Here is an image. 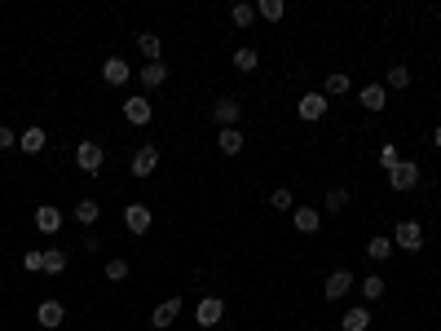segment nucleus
I'll list each match as a JSON object with an SVG mask.
<instances>
[{
	"instance_id": "f257e3e1",
	"label": "nucleus",
	"mask_w": 441,
	"mask_h": 331,
	"mask_svg": "<svg viewBox=\"0 0 441 331\" xmlns=\"http://www.w3.org/2000/svg\"><path fill=\"white\" fill-rule=\"evenodd\" d=\"M75 163H79V173H102V163H106L102 142H79L75 146Z\"/></svg>"
},
{
	"instance_id": "f03ea898",
	"label": "nucleus",
	"mask_w": 441,
	"mask_h": 331,
	"mask_svg": "<svg viewBox=\"0 0 441 331\" xmlns=\"http://www.w3.org/2000/svg\"><path fill=\"white\" fill-rule=\"evenodd\" d=\"M221 318H225V301L221 296H203V301L194 305V323L199 327H217Z\"/></svg>"
},
{
	"instance_id": "7ed1b4c3",
	"label": "nucleus",
	"mask_w": 441,
	"mask_h": 331,
	"mask_svg": "<svg viewBox=\"0 0 441 331\" xmlns=\"http://www.w3.org/2000/svg\"><path fill=\"white\" fill-rule=\"evenodd\" d=\"M393 247H402V252H419L423 247V225L419 221H402L397 235H393Z\"/></svg>"
},
{
	"instance_id": "20e7f679",
	"label": "nucleus",
	"mask_w": 441,
	"mask_h": 331,
	"mask_svg": "<svg viewBox=\"0 0 441 331\" xmlns=\"http://www.w3.org/2000/svg\"><path fill=\"white\" fill-rule=\"evenodd\" d=\"M388 186L393 190H415L419 186V163H411V159H402L393 173H388Z\"/></svg>"
},
{
	"instance_id": "39448f33",
	"label": "nucleus",
	"mask_w": 441,
	"mask_h": 331,
	"mask_svg": "<svg viewBox=\"0 0 441 331\" xmlns=\"http://www.w3.org/2000/svg\"><path fill=\"white\" fill-rule=\"evenodd\" d=\"M151 115H155L151 97H128V102H124V120L128 124H151Z\"/></svg>"
},
{
	"instance_id": "423d86ee",
	"label": "nucleus",
	"mask_w": 441,
	"mask_h": 331,
	"mask_svg": "<svg viewBox=\"0 0 441 331\" xmlns=\"http://www.w3.org/2000/svg\"><path fill=\"white\" fill-rule=\"evenodd\" d=\"M62 318H67V309H62V301H40V309H36V323H40L44 331L62 327Z\"/></svg>"
},
{
	"instance_id": "0eeeda50",
	"label": "nucleus",
	"mask_w": 441,
	"mask_h": 331,
	"mask_svg": "<svg viewBox=\"0 0 441 331\" xmlns=\"http://www.w3.org/2000/svg\"><path fill=\"white\" fill-rule=\"evenodd\" d=\"M353 292V274L349 270H331L326 274V301H340V296Z\"/></svg>"
},
{
	"instance_id": "6e6552de",
	"label": "nucleus",
	"mask_w": 441,
	"mask_h": 331,
	"mask_svg": "<svg viewBox=\"0 0 441 331\" xmlns=\"http://www.w3.org/2000/svg\"><path fill=\"white\" fill-rule=\"evenodd\" d=\"M124 225L133 230V235H146V230H151V208L146 204H128L124 208Z\"/></svg>"
},
{
	"instance_id": "1a4fd4ad",
	"label": "nucleus",
	"mask_w": 441,
	"mask_h": 331,
	"mask_svg": "<svg viewBox=\"0 0 441 331\" xmlns=\"http://www.w3.org/2000/svg\"><path fill=\"white\" fill-rule=\"evenodd\" d=\"M238 115H243V106L234 102V97H221V102L212 106V120H217V128H234Z\"/></svg>"
},
{
	"instance_id": "9d476101",
	"label": "nucleus",
	"mask_w": 441,
	"mask_h": 331,
	"mask_svg": "<svg viewBox=\"0 0 441 331\" xmlns=\"http://www.w3.org/2000/svg\"><path fill=\"white\" fill-rule=\"evenodd\" d=\"M296 111H300V120H322L326 115V93H305Z\"/></svg>"
},
{
	"instance_id": "9b49d317",
	"label": "nucleus",
	"mask_w": 441,
	"mask_h": 331,
	"mask_svg": "<svg viewBox=\"0 0 441 331\" xmlns=\"http://www.w3.org/2000/svg\"><path fill=\"white\" fill-rule=\"evenodd\" d=\"M177 313H181V301H177V296H172V301H163L155 313H151V327H159V331H168L172 323H177Z\"/></svg>"
},
{
	"instance_id": "f8f14e48",
	"label": "nucleus",
	"mask_w": 441,
	"mask_h": 331,
	"mask_svg": "<svg viewBox=\"0 0 441 331\" xmlns=\"http://www.w3.org/2000/svg\"><path fill=\"white\" fill-rule=\"evenodd\" d=\"M159 168V151L155 146H141V151L133 155V177H151Z\"/></svg>"
},
{
	"instance_id": "ddd939ff",
	"label": "nucleus",
	"mask_w": 441,
	"mask_h": 331,
	"mask_svg": "<svg viewBox=\"0 0 441 331\" xmlns=\"http://www.w3.org/2000/svg\"><path fill=\"white\" fill-rule=\"evenodd\" d=\"M102 80H106V85H115V89L128 85V62L124 58H106L102 62Z\"/></svg>"
},
{
	"instance_id": "4468645a",
	"label": "nucleus",
	"mask_w": 441,
	"mask_h": 331,
	"mask_svg": "<svg viewBox=\"0 0 441 331\" xmlns=\"http://www.w3.org/2000/svg\"><path fill=\"white\" fill-rule=\"evenodd\" d=\"M36 230H40V235H58V230H62V212L58 208H36Z\"/></svg>"
},
{
	"instance_id": "2eb2a0df",
	"label": "nucleus",
	"mask_w": 441,
	"mask_h": 331,
	"mask_svg": "<svg viewBox=\"0 0 441 331\" xmlns=\"http://www.w3.org/2000/svg\"><path fill=\"white\" fill-rule=\"evenodd\" d=\"M137 80H141V89H159L163 80H168V66H163V62H146L137 71Z\"/></svg>"
},
{
	"instance_id": "dca6fc26",
	"label": "nucleus",
	"mask_w": 441,
	"mask_h": 331,
	"mask_svg": "<svg viewBox=\"0 0 441 331\" xmlns=\"http://www.w3.org/2000/svg\"><path fill=\"white\" fill-rule=\"evenodd\" d=\"M291 221H296L300 235H314V230L322 225V212L318 208H296V212H291Z\"/></svg>"
},
{
	"instance_id": "f3484780",
	"label": "nucleus",
	"mask_w": 441,
	"mask_h": 331,
	"mask_svg": "<svg viewBox=\"0 0 441 331\" xmlns=\"http://www.w3.org/2000/svg\"><path fill=\"white\" fill-rule=\"evenodd\" d=\"M340 327H345V331H366L371 327V309L366 305H353L345 318H340Z\"/></svg>"
},
{
	"instance_id": "a211bd4d",
	"label": "nucleus",
	"mask_w": 441,
	"mask_h": 331,
	"mask_svg": "<svg viewBox=\"0 0 441 331\" xmlns=\"http://www.w3.org/2000/svg\"><path fill=\"white\" fill-rule=\"evenodd\" d=\"M71 217H75L79 225H93L97 217H102V208H97V199H79V204L71 208Z\"/></svg>"
},
{
	"instance_id": "6ab92c4d",
	"label": "nucleus",
	"mask_w": 441,
	"mask_h": 331,
	"mask_svg": "<svg viewBox=\"0 0 441 331\" xmlns=\"http://www.w3.org/2000/svg\"><path fill=\"white\" fill-rule=\"evenodd\" d=\"M362 106H366V111H384V106H388V89H384V85H366V89H362Z\"/></svg>"
},
{
	"instance_id": "aec40b11",
	"label": "nucleus",
	"mask_w": 441,
	"mask_h": 331,
	"mask_svg": "<svg viewBox=\"0 0 441 331\" xmlns=\"http://www.w3.org/2000/svg\"><path fill=\"white\" fill-rule=\"evenodd\" d=\"M18 151L23 155H40L44 151V128H27L23 137H18Z\"/></svg>"
},
{
	"instance_id": "412c9836",
	"label": "nucleus",
	"mask_w": 441,
	"mask_h": 331,
	"mask_svg": "<svg viewBox=\"0 0 441 331\" xmlns=\"http://www.w3.org/2000/svg\"><path fill=\"white\" fill-rule=\"evenodd\" d=\"M217 146H221V155H238L243 151V132L238 128H221L217 132Z\"/></svg>"
},
{
	"instance_id": "4be33fe9",
	"label": "nucleus",
	"mask_w": 441,
	"mask_h": 331,
	"mask_svg": "<svg viewBox=\"0 0 441 331\" xmlns=\"http://www.w3.org/2000/svg\"><path fill=\"white\" fill-rule=\"evenodd\" d=\"M137 49H141V58H146V62H159V54H163L159 36H151V31H141V36H137Z\"/></svg>"
},
{
	"instance_id": "5701e85b",
	"label": "nucleus",
	"mask_w": 441,
	"mask_h": 331,
	"mask_svg": "<svg viewBox=\"0 0 441 331\" xmlns=\"http://www.w3.org/2000/svg\"><path fill=\"white\" fill-rule=\"evenodd\" d=\"M353 89V80L345 75V71H331V75H326V97H345Z\"/></svg>"
},
{
	"instance_id": "b1692460",
	"label": "nucleus",
	"mask_w": 441,
	"mask_h": 331,
	"mask_svg": "<svg viewBox=\"0 0 441 331\" xmlns=\"http://www.w3.org/2000/svg\"><path fill=\"white\" fill-rule=\"evenodd\" d=\"M366 256H371V261H388V256H393V239L375 235V239L366 243Z\"/></svg>"
},
{
	"instance_id": "393cba45",
	"label": "nucleus",
	"mask_w": 441,
	"mask_h": 331,
	"mask_svg": "<svg viewBox=\"0 0 441 331\" xmlns=\"http://www.w3.org/2000/svg\"><path fill=\"white\" fill-rule=\"evenodd\" d=\"M67 270V252L62 247H44V274H62Z\"/></svg>"
},
{
	"instance_id": "a878e982",
	"label": "nucleus",
	"mask_w": 441,
	"mask_h": 331,
	"mask_svg": "<svg viewBox=\"0 0 441 331\" xmlns=\"http://www.w3.org/2000/svg\"><path fill=\"white\" fill-rule=\"evenodd\" d=\"M411 85V71H406V66H388L384 71V89H406Z\"/></svg>"
},
{
	"instance_id": "bb28decb",
	"label": "nucleus",
	"mask_w": 441,
	"mask_h": 331,
	"mask_svg": "<svg viewBox=\"0 0 441 331\" xmlns=\"http://www.w3.org/2000/svg\"><path fill=\"white\" fill-rule=\"evenodd\" d=\"M384 287H388V283H384L380 274H366V278H362V296H366V301H380Z\"/></svg>"
},
{
	"instance_id": "cd10ccee",
	"label": "nucleus",
	"mask_w": 441,
	"mask_h": 331,
	"mask_svg": "<svg viewBox=\"0 0 441 331\" xmlns=\"http://www.w3.org/2000/svg\"><path fill=\"white\" fill-rule=\"evenodd\" d=\"M256 13H260V18H269V23H279L283 13H287V5H283V0H260Z\"/></svg>"
},
{
	"instance_id": "c85d7f7f",
	"label": "nucleus",
	"mask_w": 441,
	"mask_h": 331,
	"mask_svg": "<svg viewBox=\"0 0 441 331\" xmlns=\"http://www.w3.org/2000/svg\"><path fill=\"white\" fill-rule=\"evenodd\" d=\"M230 23H234V27H252V23H256V5H234V9H230Z\"/></svg>"
},
{
	"instance_id": "c756f323",
	"label": "nucleus",
	"mask_w": 441,
	"mask_h": 331,
	"mask_svg": "<svg viewBox=\"0 0 441 331\" xmlns=\"http://www.w3.org/2000/svg\"><path fill=\"white\" fill-rule=\"evenodd\" d=\"M345 204H349V190H345V186H331V190H326V212H340Z\"/></svg>"
},
{
	"instance_id": "7c9ffc66",
	"label": "nucleus",
	"mask_w": 441,
	"mask_h": 331,
	"mask_svg": "<svg viewBox=\"0 0 441 331\" xmlns=\"http://www.w3.org/2000/svg\"><path fill=\"white\" fill-rule=\"evenodd\" d=\"M256 49H238V54H234V66H238V71H256Z\"/></svg>"
},
{
	"instance_id": "2f4dec72",
	"label": "nucleus",
	"mask_w": 441,
	"mask_h": 331,
	"mask_svg": "<svg viewBox=\"0 0 441 331\" xmlns=\"http://www.w3.org/2000/svg\"><path fill=\"white\" fill-rule=\"evenodd\" d=\"M106 278H110V283H124V278H128V261H106Z\"/></svg>"
},
{
	"instance_id": "473e14b6",
	"label": "nucleus",
	"mask_w": 441,
	"mask_h": 331,
	"mask_svg": "<svg viewBox=\"0 0 441 331\" xmlns=\"http://www.w3.org/2000/svg\"><path fill=\"white\" fill-rule=\"evenodd\" d=\"M380 163H384L388 173H393L397 163H402V159H397V146H393V142H388V146H380Z\"/></svg>"
},
{
	"instance_id": "72a5a7b5",
	"label": "nucleus",
	"mask_w": 441,
	"mask_h": 331,
	"mask_svg": "<svg viewBox=\"0 0 441 331\" xmlns=\"http://www.w3.org/2000/svg\"><path fill=\"white\" fill-rule=\"evenodd\" d=\"M9 146H18V132H13V128H5V124H0V151H9Z\"/></svg>"
},
{
	"instance_id": "f704fd0d",
	"label": "nucleus",
	"mask_w": 441,
	"mask_h": 331,
	"mask_svg": "<svg viewBox=\"0 0 441 331\" xmlns=\"http://www.w3.org/2000/svg\"><path fill=\"white\" fill-rule=\"evenodd\" d=\"M23 265H27L31 274H36V270H44V252H27V256H23Z\"/></svg>"
},
{
	"instance_id": "c9c22d12",
	"label": "nucleus",
	"mask_w": 441,
	"mask_h": 331,
	"mask_svg": "<svg viewBox=\"0 0 441 331\" xmlns=\"http://www.w3.org/2000/svg\"><path fill=\"white\" fill-rule=\"evenodd\" d=\"M269 204H274V208H291V190H274Z\"/></svg>"
},
{
	"instance_id": "e433bc0d",
	"label": "nucleus",
	"mask_w": 441,
	"mask_h": 331,
	"mask_svg": "<svg viewBox=\"0 0 441 331\" xmlns=\"http://www.w3.org/2000/svg\"><path fill=\"white\" fill-rule=\"evenodd\" d=\"M433 146H437V151H441V124H437V132H433Z\"/></svg>"
}]
</instances>
